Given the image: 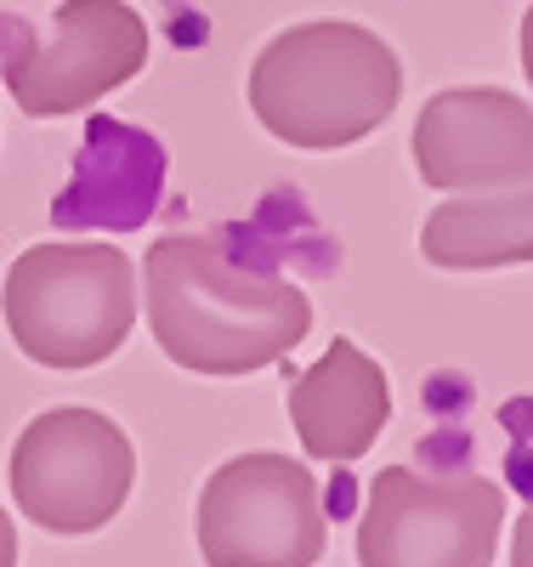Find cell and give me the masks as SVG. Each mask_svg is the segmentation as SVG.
I'll list each match as a JSON object with an SVG mask.
<instances>
[{"label":"cell","mask_w":533,"mask_h":567,"mask_svg":"<svg viewBox=\"0 0 533 567\" xmlns=\"http://www.w3.org/2000/svg\"><path fill=\"white\" fill-rule=\"evenodd\" d=\"M142 301L160 352L187 374L273 369L312 329V301L301 284L233 261L199 233H171L142 256Z\"/></svg>","instance_id":"cell-1"},{"label":"cell","mask_w":533,"mask_h":567,"mask_svg":"<svg viewBox=\"0 0 533 567\" xmlns=\"http://www.w3.org/2000/svg\"><path fill=\"white\" fill-rule=\"evenodd\" d=\"M245 91L267 136L335 154L392 120L403 103V58L363 23L318 18L273 34L250 63Z\"/></svg>","instance_id":"cell-2"},{"label":"cell","mask_w":533,"mask_h":567,"mask_svg":"<svg viewBox=\"0 0 533 567\" xmlns=\"http://www.w3.org/2000/svg\"><path fill=\"white\" fill-rule=\"evenodd\" d=\"M0 318L23 358L96 369L136 323V267L120 245H29L0 284Z\"/></svg>","instance_id":"cell-3"},{"label":"cell","mask_w":533,"mask_h":567,"mask_svg":"<svg viewBox=\"0 0 533 567\" xmlns=\"http://www.w3.org/2000/svg\"><path fill=\"white\" fill-rule=\"evenodd\" d=\"M148 63V23L125 0H63L52 23L0 18V80L29 120H63L131 85Z\"/></svg>","instance_id":"cell-4"},{"label":"cell","mask_w":533,"mask_h":567,"mask_svg":"<svg viewBox=\"0 0 533 567\" xmlns=\"http://www.w3.org/2000/svg\"><path fill=\"white\" fill-rule=\"evenodd\" d=\"M505 528V488L476 471L386 465L358 516V567H489Z\"/></svg>","instance_id":"cell-5"},{"label":"cell","mask_w":533,"mask_h":567,"mask_svg":"<svg viewBox=\"0 0 533 567\" xmlns=\"http://www.w3.org/2000/svg\"><path fill=\"white\" fill-rule=\"evenodd\" d=\"M12 499L45 534H96L136 488V449L96 409H45L12 443Z\"/></svg>","instance_id":"cell-6"},{"label":"cell","mask_w":533,"mask_h":567,"mask_svg":"<svg viewBox=\"0 0 533 567\" xmlns=\"http://www.w3.org/2000/svg\"><path fill=\"white\" fill-rule=\"evenodd\" d=\"M205 567H318L329 516L318 477L289 454H238L199 488Z\"/></svg>","instance_id":"cell-7"},{"label":"cell","mask_w":533,"mask_h":567,"mask_svg":"<svg viewBox=\"0 0 533 567\" xmlns=\"http://www.w3.org/2000/svg\"><path fill=\"white\" fill-rule=\"evenodd\" d=\"M414 171L454 199L511 194L533 182V109L500 85L438 91L414 120Z\"/></svg>","instance_id":"cell-8"},{"label":"cell","mask_w":533,"mask_h":567,"mask_svg":"<svg viewBox=\"0 0 533 567\" xmlns=\"http://www.w3.org/2000/svg\"><path fill=\"white\" fill-rule=\"evenodd\" d=\"M289 420H296V437L312 460H363L392 420L386 369L358 341H329V352L289 381Z\"/></svg>","instance_id":"cell-9"},{"label":"cell","mask_w":533,"mask_h":567,"mask_svg":"<svg viewBox=\"0 0 533 567\" xmlns=\"http://www.w3.org/2000/svg\"><path fill=\"white\" fill-rule=\"evenodd\" d=\"M420 256L449 272L533 261V182L511 187V194H476V199L438 205L420 227Z\"/></svg>","instance_id":"cell-10"},{"label":"cell","mask_w":533,"mask_h":567,"mask_svg":"<svg viewBox=\"0 0 533 567\" xmlns=\"http://www.w3.org/2000/svg\"><path fill=\"white\" fill-rule=\"evenodd\" d=\"M511 567H533V511L516 523V534H511Z\"/></svg>","instance_id":"cell-11"},{"label":"cell","mask_w":533,"mask_h":567,"mask_svg":"<svg viewBox=\"0 0 533 567\" xmlns=\"http://www.w3.org/2000/svg\"><path fill=\"white\" fill-rule=\"evenodd\" d=\"M0 567H18V528L7 511H0Z\"/></svg>","instance_id":"cell-12"},{"label":"cell","mask_w":533,"mask_h":567,"mask_svg":"<svg viewBox=\"0 0 533 567\" xmlns=\"http://www.w3.org/2000/svg\"><path fill=\"white\" fill-rule=\"evenodd\" d=\"M516 45H522V74H527V85H533V7L522 12V34H516Z\"/></svg>","instance_id":"cell-13"}]
</instances>
